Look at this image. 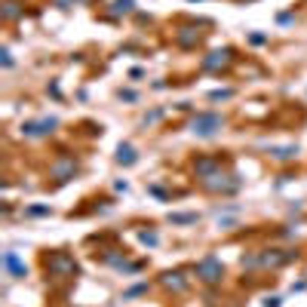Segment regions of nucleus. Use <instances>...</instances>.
<instances>
[{"label":"nucleus","instance_id":"obj_7","mask_svg":"<svg viewBox=\"0 0 307 307\" xmlns=\"http://www.w3.org/2000/svg\"><path fill=\"white\" fill-rule=\"evenodd\" d=\"M227 59H230V49H218V53H212L206 62H203V68H209V71H215V68H221V65H227Z\"/></svg>","mask_w":307,"mask_h":307},{"label":"nucleus","instance_id":"obj_13","mask_svg":"<svg viewBox=\"0 0 307 307\" xmlns=\"http://www.w3.org/2000/svg\"><path fill=\"white\" fill-rule=\"evenodd\" d=\"M230 95H234L230 89H215V92H209V98H212V101H218V98H230Z\"/></svg>","mask_w":307,"mask_h":307},{"label":"nucleus","instance_id":"obj_17","mask_svg":"<svg viewBox=\"0 0 307 307\" xmlns=\"http://www.w3.org/2000/svg\"><path fill=\"white\" fill-rule=\"evenodd\" d=\"M120 98H126V101H135V92H132V89H120Z\"/></svg>","mask_w":307,"mask_h":307},{"label":"nucleus","instance_id":"obj_2","mask_svg":"<svg viewBox=\"0 0 307 307\" xmlns=\"http://www.w3.org/2000/svg\"><path fill=\"white\" fill-rule=\"evenodd\" d=\"M221 274H224V267H221V261H218L215 255H206V258L197 264V277L206 280V283H218Z\"/></svg>","mask_w":307,"mask_h":307},{"label":"nucleus","instance_id":"obj_14","mask_svg":"<svg viewBox=\"0 0 307 307\" xmlns=\"http://www.w3.org/2000/svg\"><path fill=\"white\" fill-rule=\"evenodd\" d=\"M28 215H49V206H31Z\"/></svg>","mask_w":307,"mask_h":307},{"label":"nucleus","instance_id":"obj_3","mask_svg":"<svg viewBox=\"0 0 307 307\" xmlns=\"http://www.w3.org/2000/svg\"><path fill=\"white\" fill-rule=\"evenodd\" d=\"M56 123H59L56 117L40 120V123H25V126H22V132H25V135H46V132H53V126H56Z\"/></svg>","mask_w":307,"mask_h":307},{"label":"nucleus","instance_id":"obj_16","mask_svg":"<svg viewBox=\"0 0 307 307\" xmlns=\"http://www.w3.org/2000/svg\"><path fill=\"white\" fill-rule=\"evenodd\" d=\"M160 117H163V111H150L147 117H144V123H154V120H160Z\"/></svg>","mask_w":307,"mask_h":307},{"label":"nucleus","instance_id":"obj_10","mask_svg":"<svg viewBox=\"0 0 307 307\" xmlns=\"http://www.w3.org/2000/svg\"><path fill=\"white\" fill-rule=\"evenodd\" d=\"M172 224H194L197 221V212H181V215H169Z\"/></svg>","mask_w":307,"mask_h":307},{"label":"nucleus","instance_id":"obj_5","mask_svg":"<svg viewBox=\"0 0 307 307\" xmlns=\"http://www.w3.org/2000/svg\"><path fill=\"white\" fill-rule=\"evenodd\" d=\"M138 160V154H135V147L129 144V141H123L120 147H117V163H123V166H132Z\"/></svg>","mask_w":307,"mask_h":307},{"label":"nucleus","instance_id":"obj_4","mask_svg":"<svg viewBox=\"0 0 307 307\" xmlns=\"http://www.w3.org/2000/svg\"><path fill=\"white\" fill-rule=\"evenodd\" d=\"M4 264H7V271H10L13 277H25V274H28V267L19 261L16 252H4Z\"/></svg>","mask_w":307,"mask_h":307},{"label":"nucleus","instance_id":"obj_9","mask_svg":"<svg viewBox=\"0 0 307 307\" xmlns=\"http://www.w3.org/2000/svg\"><path fill=\"white\" fill-rule=\"evenodd\" d=\"M271 154H274L277 160H292L295 154H298V144H289V147H274Z\"/></svg>","mask_w":307,"mask_h":307},{"label":"nucleus","instance_id":"obj_6","mask_svg":"<svg viewBox=\"0 0 307 307\" xmlns=\"http://www.w3.org/2000/svg\"><path fill=\"white\" fill-rule=\"evenodd\" d=\"M46 267H53V271H77V264L68 258V255H53L46 261Z\"/></svg>","mask_w":307,"mask_h":307},{"label":"nucleus","instance_id":"obj_11","mask_svg":"<svg viewBox=\"0 0 307 307\" xmlns=\"http://www.w3.org/2000/svg\"><path fill=\"white\" fill-rule=\"evenodd\" d=\"M74 169H77V166H74V160H65V163H59L53 172L59 175V181H65V175H68V172H74Z\"/></svg>","mask_w":307,"mask_h":307},{"label":"nucleus","instance_id":"obj_15","mask_svg":"<svg viewBox=\"0 0 307 307\" xmlns=\"http://www.w3.org/2000/svg\"><path fill=\"white\" fill-rule=\"evenodd\" d=\"M141 243H147V246H157V234H141Z\"/></svg>","mask_w":307,"mask_h":307},{"label":"nucleus","instance_id":"obj_8","mask_svg":"<svg viewBox=\"0 0 307 307\" xmlns=\"http://www.w3.org/2000/svg\"><path fill=\"white\" fill-rule=\"evenodd\" d=\"M163 283H166V289H175V292H181V289L187 286L184 274H178V271H175V274H172V271H169V274H163Z\"/></svg>","mask_w":307,"mask_h":307},{"label":"nucleus","instance_id":"obj_12","mask_svg":"<svg viewBox=\"0 0 307 307\" xmlns=\"http://www.w3.org/2000/svg\"><path fill=\"white\" fill-rule=\"evenodd\" d=\"M132 10V0H117L114 4V13H129Z\"/></svg>","mask_w":307,"mask_h":307},{"label":"nucleus","instance_id":"obj_1","mask_svg":"<svg viewBox=\"0 0 307 307\" xmlns=\"http://www.w3.org/2000/svg\"><path fill=\"white\" fill-rule=\"evenodd\" d=\"M221 126H224V120L218 117V114H197V117L190 120V132L200 135V138H212Z\"/></svg>","mask_w":307,"mask_h":307}]
</instances>
